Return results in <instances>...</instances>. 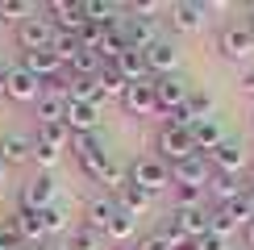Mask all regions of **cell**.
I'll return each mask as SVG.
<instances>
[{
  "label": "cell",
  "mask_w": 254,
  "mask_h": 250,
  "mask_svg": "<svg viewBox=\"0 0 254 250\" xmlns=\"http://www.w3.org/2000/svg\"><path fill=\"white\" fill-rule=\"evenodd\" d=\"M34 17V4H29V0H0V21H29Z\"/></svg>",
  "instance_id": "38"
},
{
  "label": "cell",
  "mask_w": 254,
  "mask_h": 250,
  "mask_svg": "<svg viewBox=\"0 0 254 250\" xmlns=\"http://www.w3.org/2000/svg\"><path fill=\"white\" fill-rule=\"evenodd\" d=\"M113 200H117V208H125V213H133V217H146L154 208V200L158 196L154 192H146V188H137V184H125L117 196H113Z\"/></svg>",
  "instance_id": "19"
},
{
  "label": "cell",
  "mask_w": 254,
  "mask_h": 250,
  "mask_svg": "<svg viewBox=\"0 0 254 250\" xmlns=\"http://www.w3.org/2000/svg\"><path fill=\"white\" fill-rule=\"evenodd\" d=\"M121 109L129 113V117H158V100H154V83L142 79V83H129L125 88V100Z\"/></svg>",
  "instance_id": "12"
},
{
  "label": "cell",
  "mask_w": 254,
  "mask_h": 250,
  "mask_svg": "<svg viewBox=\"0 0 254 250\" xmlns=\"http://www.w3.org/2000/svg\"><path fill=\"white\" fill-rule=\"evenodd\" d=\"M184 109H188V117H192V121H208V117H213V109H217V100L208 96L204 88H192V92H188V104H184Z\"/></svg>",
  "instance_id": "30"
},
{
  "label": "cell",
  "mask_w": 254,
  "mask_h": 250,
  "mask_svg": "<svg viewBox=\"0 0 254 250\" xmlns=\"http://www.w3.org/2000/svg\"><path fill=\"white\" fill-rule=\"evenodd\" d=\"M196 250H234V246H229V238H221V234L208 229L204 238H196Z\"/></svg>",
  "instance_id": "42"
},
{
  "label": "cell",
  "mask_w": 254,
  "mask_h": 250,
  "mask_svg": "<svg viewBox=\"0 0 254 250\" xmlns=\"http://www.w3.org/2000/svg\"><path fill=\"white\" fill-rule=\"evenodd\" d=\"M238 88L246 92V96H254V67H246V71L238 75Z\"/></svg>",
  "instance_id": "44"
},
{
  "label": "cell",
  "mask_w": 254,
  "mask_h": 250,
  "mask_svg": "<svg viewBox=\"0 0 254 250\" xmlns=\"http://www.w3.org/2000/svg\"><path fill=\"white\" fill-rule=\"evenodd\" d=\"M13 225H17V234L25 238V246H42V242H46V234H42V217H38V208H25V204H21V213L13 217Z\"/></svg>",
  "instance_id": "25"
},
{
  "label": "cell",
  "mask_w": 254,
  "mask_h": 250,
  "mask_svg": "<svg viewBox=\"0 0 254 250\" xmlns=\"http://www.w3.org/2000/svg\"><path fill=\"white\" fill-rule=\"evenodd\" d=\"M221 208H225V217H229V221H234L238 229H246V225L254 221V213H250V200H246V192H242L238 200H229V204H221Z\"/></svg>",
  "instance_id": "36"
},
{
  "label": "cell",
  "mask_w": 254,
  "mask_h": 250,
  "mask_svg": "<svg viewBox=\"0 0 254 250\" xmlns=\"http://www.w3.org/2000/svg\"><path fill=\"white\" fill-rule=\"evenodd\" d=\"M158 13V0H133V4H125V17H137V21H154Z\"/></svg>",
  "instance_id": "41"
},
{
  "label": "cell",
  "mask_w": 254,
  "mask_h": 250,
  "mask_svg": "<svg viewBox=\"0 0 254 250\" xmlns=\"http://www.w3.org/2000/svg\"><path fill=\"white\" fill-rule=\"evenodd\" d=\"M208 180H213V163H208L204 154H188V159L171 163V184L175 188H200V192H204Z\"/></svg>",
  "instance_id": "5"
},
{
  "label": "cell",
  "mask_w": 254,
  "mask_h": 250,
  "mask_svg": "<svg viewBox=\"0 0 254 250\" xmlns=\"http://www.w3.org/2000/svg\"><path fill=\"white\" fill-rule=\"evenodd\" d=\"M242 238H246V250H254V221H250L246 229H242Z\"/></svg>",
  "instance_id": "45"
},
{
  "label": "cell",
  "mask_w": 254,
  "mask_h": 250,
  "mask_svg": "<svg viewBox=\"0 0 254 250\" xmlns=\"http://www.w3.org/2000/svg\"><path fill=\"white\" fill-rule=\"evenodd\" d=\"M113 213H117V200L113 196H92L88 204H83V225L88 229H96V234L104 238V229H109V221H113Z\"/></svg>",
  "instance_id": "18"
},
{
  "label": "cell",
  "mask_w": 254,
  "mask_h": 250,
  "mask_svg": "<svg viewBox=\"0 0 254 250\" xmlns=\"http://www.w3.org/2000/svg\"><path fill=\"white\" fill-rule=\"evenodd\" d=\"M171 217H175V225L184 229L188 242H196V238H204L208 229H213V208H204V204L200 208H175Z\"/></svg>",
  "instance_id": "15"
},
{
  "label": "cell",
  "mask_w": 254,
  "mask_h": 250,
  "mask_svg": "<svg viewBox=\"0 0 254 250\" xmlns=\"http://www.w3.org/2000/svg\"><path fill=\"white\" fill-rule=\"evenodd\" d=\"M133 229H137V217L125 213V208H117L113 221H109V229H104V242L109 246H133Z\"/></svg>",
  "instance_id": "24"
},
{
  "label": "cell",
  "mask_w": 254,
  "mask_h": 250,
  "mask_svg": "<svg viewBox=\"0 0 254 250\" xmlns=\"http://www.w3.org/2000/svg\"><path fill=\"white\" fill-rule=\"evenodd\" d=\"M50 42H55V25H50L46 13H34L29 21H21V25H17V46H21V55H29V50H46Z\"/></svg>",
  "instance_id": "6"
},
{
  "label": "cell",
  "mask_w": 254,
  "mask_h": 250,
  "mask_svg": "<svg viewBox=\"0 0 254 250\" xmlns=\"http://www.w3.org/2000/svg\"><path fill=\"white\" fill-rule=\"evenodd\" d=\"M71 154H75V163H79V171L83 175H96L104 171V163L113 159L109 154V146L100 142V133H79V138H71Z\"/></svg>",
  "instance_id": "2"
},
{
  "label": "cell",
  "mask_w": 254,
  "mask_h": 250,
  "mask_svg": "<svg viewBox=\"0 0 254 250\" xmlns=\"http://www.w3.org/2000/svg\"><path fill=\"white\" fill-rule=\"evenodd\" d=\"M29 154H34V138H21V133H8L0 138V163L13 171V167H25Z\"/></svg>",
  "instance_id": "21"
},
{
  "label": "cell",
  "mask_w": 254,
  "mask_h": 250,
  "mask_svg": "<svg viewBox=\"0 0 254 250\" xmlns=\"http://www.w3.org/2000/svg\"><path fill=\"white\" fill-rule=\"evenodd\" d=\"M0 250H29V246H25V238L17 234V225H13V221H0Z\"/></svg>",
  "instance_id": "40"
},
{
  "label": "cell",
  "mask_w": 254,
  "mask_h": 250,
  "mask_svg": "<svg viewBox=\"0 0 254 250\" xmlns=\"http://www.w3.org/2000/svg\"><path fill=\"white\" fill-rule=\"evenodd\" d=\"M38 217H42V234H46V238H55V234H63V229H67V213H63L59 204L38 208Z\"/></svg>",
  "instance_id": "35"
},
{
  "label": "cell",
  "mask_w": 254,
  "mask_h": 250,
  "mask_svg": "<svg viewBox=\"0 0 254 250\" xmlns=\"http://www.w3.org/2000/svg\"><path fill=\"white\" fill-rule=\"evenodd\" d=\"M142 59H146V71H150V79H158V75H175L179 50H175L167 38H158L154 46H146V50H142Z\"/></svg>",
  "instance_id": "14"
},
{
  "label": "cell",
  "mask_w": 254,
  "mask_h": 250,
  "mask_svg": "<svg viewBox=\"0 0 254 250\" xmlns=\"http://www.w3.org/2000/svg\"><path fill=\"white\" fill-rule=\"evenodd\" d=\"M63 125L71 129V138H79V133H96V125H100V104H79V100H67Z\"/></svg>",
  "instance_id": "13"
},
{
  "label": "cell",
  "mask_w": 254,
  "mask_h": 250,
  "mask_svg": "<svg viewBox=\"0 0 254 250\" xmlns=\"http://www.w3.org/2000/svg\"><path fill=\"white\" fill-rule=\"evenodd\" d=\"M42 250H67V242H59V246H42Z\"/></svg>",
  "instance_id": "47"
},
{
  "label": "cell",
  "mask_w": 254,
  "mask_h": 250,
  "mask_svg": "<svg viewBox=\"0 0 254 250\" xmlns=\"http://www.w3.org/2000/svg\"><path fill=\"white\" fill-rule=\"evenodd\" d=\"M125 50H129V42H125V34L121 29H109V34L100 38V46H96V55H100V62H117Z\"/></svg>",
  "instance_id": "32"
},
{
  "label": "cell",
  "mask_w": 254,
  "mask_h": 250,
  "mask_svg": "<svg viewBox=\"0 0 254 250\" xmlns=\"http://www.w3.org/2000/svg\"><path fill=\"white\" fill-rule=\"evenodd\" d=\"M34 138H42V142H50V146H59V150H67V146H71V129H67V125H38V133H34Z\"/></svg>",
  "instance_id": "39"
},
{
  "label": "cell",
  "mask_w": 254,
  "mask_h": 250,
  "mask_svg": "<svg viewBox=\"0 0 254 250\" xmlns=\"http://www.w3.org/2000/svg\"><path fill=\"white\" fill-rule=\"evenodd\" d=\"M67 100H79V104H100L96 75H67Z\"/></svg>",
  "instance_id": "27"
},
{
  "label": "cell",
  "mask_w": 254,
  "mask_h": 250,
  "mask_svg": "<svg viewBox=\"0 0 254 250\" xmlns=\"http://www.w3.org/2000/svg\"><path fill=\"white\" fill-rule=\"evenodd\" d=\"M217 55L229 59V62H250L254 59V34L246 21H234L217 34Z\"/></svg>",
  "instance_id": "1"
},
{
  "label": "cell",
  "mask_w": 254,
  "mask_h": 250,
  "mask_svg": "<svg viewBox=\"0 0 254 250\" xmlns=\"http://www.w3.org/2000/svg\"><path fill=\"white\" fill-rule=\"evenodd\" d=\"M208 196L217 200V208L221 204H229V200H238L242 192H246V180L242 175H221V171H213V180H208V188H204Z\"/></svg>",
  "instance_id": "22"
},
{
  "label": "cell",
  "mask_w": 254,
  "mask_h": 250,
  "mask_svg": "<svg viewBox=\"0 0 254 250\" xmlns=\"http://www.w3.org/2000/svg\"><path fill=\"white\" fill-rule=\"evenodd\" d=\"M29 250H42V246H29Z\"/></svg>",
  "instance_id": "52"
},
{
  "label": "cell",
  "mask_w": 254,
  "mask_h": 250,
  "mask_svg": "<svg viewBox=\"0 0 254 250\" xmlns=\"http://www.w3.org/2000/svg\"><path fill=\"white\" fill-rule=\"evenodd\" d=\"M154 83V100H158V117H167V113H175V109H184L188 104V79H179V75H158L150 79Z\"/></svg>",
  "instance_id": "9"
},
{
  "label": "cell",
  "mask_w": 254,
  "mask_h": 250,
  "mask_svg": "<svg viewBox=\"0 0 254 250\" xmlns=\"http://www.w3.org/2000/svg\"><path fill=\"white\" fill-rule=\"evenodd\" d=\"M246 25H250V34H254V8H250V17H246Z\"/></svg>",
  "instance_id": "48"
},
{
  "label": "cell",
  "mask_w": 254,
  "mask_h": 250,
  "mask_svg": "<svg viewBox=\"0 0 254 250\" xmlns=\"http://www.w3.org/2000/svg\"><path fill=\"white\" fill-rule=\"evenodd\" d=\"M63 113H67V100H63V96H50V92H42V100L34 104L38 125H59V121H63Z\"/></svg>",
  "instance_id": "28"
},
{
  "label": "cell",
  "mask_w": 254,
  "mask_h": 250,
  "mask_svg": "<svg viewBox=\"0 0 254 250\" xmlns=\"http://www.w3.org/2000/svg\"><path fill=\"white\" fill-rule=\"evenodd\" d=\"M137 250H175L171 242H167V238L163 234H146V238H137V242H133Z\"/></svg>",
  "instance_id": "43"
},
{
  "label": "cell",
  "mask_w": 254,
  "mask_h": 250,
  "mask_svg": "<svg viewBox=\"0 0 254 250\" xmlns=\"http://www.w3.org/2000/svg\"><path fill=\"white\" fill-rule=\"evenodd\" d=\"M104 250H137V246H104Z\"/></svg>",
  "instance_id": "50"
},
{
  "label": "cell",
  "mask_w": 254,
  "mask_h": 250,
  "mask_svg": "<svg viewBox=\"0 0 254 250\" xmlns=\"http://www.w3.org/2000/svg\"><path fill=\"white\" fill-rule=\"evenodd\" d=\"M59 159H63V150H59V146H50V142H42V138H34V154H29V163H34L38 171H50V175H55V167H59Z\"/></svg>",
  "instance_id": "31"
},
{
  "label": "cell",
  "mask_w": 254,
  "mask_h": 250,
  "mask_svg": "<svg viewBox=\"0 0 254 250\" xmlns=\"http://www.w3.org/2000/svg\"><path fill=\"white\" fill-rule=\"evenodd\" d=\"M121 34L125 42H129V50H146V46H154L158 42V29H154V21H137V17H121Z\"/></svg>",
  "instance_id": "20"
},
{
  "label": "cell",
  "mask_w": 254,
  "mask_h": 250,
  "mask_svg": "<svg viewBox=\"0 0 254 250\" xmlns=\"http://www.w3.org/2000/svg\"><path fill=\"white\" fill-rule=\"evenodd\" d=\"M171 29L175 34H200L208 21V4H200V0H179V4H171Z\"/></svg>",
  "instance_id": "10"
},
{
  "label": "cell",
  "mask_w": 254,
  "mask_h": 250,
  "mask_svg": "<svg viewBox=\"0 0 254 250\" xmlns=\"http://www.w3.org/2000/svg\"><path fill=\"white\" fill-rule=\"evenodd\" d=\"M50 50H55V59L63 62V67H71L75 62V55H79V38H71V34H55V42H50Z\"/></svg>",
  "instance_id": "33"
},
{
  "label": "cell",
  "mask_w": 254,
  "mask_h": 250,
  "mask_svg": "<svg viewBox=\"0 0 254 250\" xmlns=\"http://www.w3.org/2000/svg\"><path fill=\"white\" fill-rule=\"evenodd\" d=\"M4 175H8V167H4V163H0V184H4Z\"/></svg>",
  "instance_id": "51"
},
{
  "label": "cell",
  "mask_w": 254,
  "mask_h": 250,
  "mask_svg": "<svg viewBox=\"0 0 254 250\" xmlns=\"http://www.w3.org/2000/svg\"><path fill=\"white\" fill-rule=\"evenodd\" d=\"M100 67H104V62H100V55H96V50H79V55H75V62L67 67V75H96Z\"/></svg>",
  "instance_id": "37"
},
{
  "label": "cell",
  "mask_w": 254,
  "mask_h": 250,
  "mask_svg": "<svg viewBox=\"0 0 254 250\" xmlns=\"http://www.w3.org/2000/svg\"><path fill=\"white\" fill-rule=\"evenodd\" d=\"M175 250H196V242H184V246H175Z\"/></svg>",
  "instance_id": "49"
},
{
  "label": "cell",
  "mask_w": 254,
  "mask_h": 250,
  "mask_svg": "<svg viewBox=\"0 0 254 250\" xmlns=\"http://www.w3.org/2000/svg\"><path fill=\"white\" fill-rule=\"evenodd\" d=\"M109 242L96 234V229H88V225H79L75 234H71V242H67V250H104Z\"/></svg>",
  "instance_id": "34"
},
{
  "label": "cell",
  "mask_w": 254,
  "mask_h": 250,
  "mask_svg": "<svg viewBox=\"0 0 254 250\" xmlns=\"http://www.w3.org/2000/svg\"><path fill=\"white\" fill-rule=\"evenodd\" d=\"M96 184L104 188V196H109V192H113V196H117V192H121V188H125V184H129V171H125V167H121L117 159H109V163H104V171L96 175Z\"/></svg>",
  "instance_id": "29"
},
{
  "label": "cell",
  "mask_w": 254,
  "mask_h": 250,
  "mask_svg": "<svg viewBox=\"0 0 254 250\" xmlns=\"http://www.w3.org/2000/svg\"><path fill=\"white\" fill-rule=\"evenodd\" d=\"M188 154H196V146H192V129L163 125V129H158V159L171 167V163H179V159H188Z\"/></svg>",
  "instance_id": "7"
},
{
  "label": "cell",
  "mask_w": 254,
  "mask_h": 250,
  "mask_svg": "<svg viewBox=\"0 0 254 250\" xmlns=\"http://www.w3.org/2000/svg\"><path fill=\"white\" fill-rule=\"evenodd\" d=\"M246 200H250V213H254V188H246Z\"/></svg>",
  "instance_id": "46"
},
{
  "label": "cell",
  "mask_w": 254,
  "mask_h": 250,
  "mask_svg": "<svg viewBox=\"0 0 254 250\" xmlns=\"http://www.w3.org/2000/svg\"><path fill=\"white\" fill-rule=\"evenodd\" d=\"M208 163H213V171H221V175H242L250 159H246V150H242L238 142H229V138H225L213 154H208Z\"/></svg>",
  "instance_id": "16"
},
{
  "label": "cell",
  "mask_w": 254,
  "mask_h": 250,
  "mask_svg": "<svg viewBox=\"0 0 254 250\" xmlns=\"http://www.w3.org/2000/svg\"><path fill=\"white\" fill-rule=\"evenodd\" d=\"M21 67H25L29 71V75H38L42 83H46V79H55V75H63V71H67V67H63V62L55 59V50H29V55H21Z\"/></svg>",
  "instance_id": "17"
},
{
  "label": "cell",
  "mask_w": 254,
  "mask_h": 250,
  "mask_svg": "<svg viewBox=\"0 0 254 250\" xmlns=\"http://www.w3.org/2000/svg\"><path fill=\"white\" fill-rule=\"evenodd\" d=\"M221 142H225V129L217 125V117H208V121H196V125H192V146H196V154H204V159H208V154H213Z\"/></svg>",
  "instance_id": "23"
},
{
  "label": "cell",
  "mask_w": 254,
  "mask_h": 250,
  "mask_svg": "<svg viewBox=\"0 0 254 250\" xmlns=\"http://www.w3.org/2000/svg\"><path fill=\"white\" fill-rule=\"evenodd\" d=\"M96 88H100V100H125V88H129V83H125L121 75H117V67H109V62H104V67L96 71Z\"/></svg>",
  "instance_id": "26"
},
{
  "label": "cell",
  "mask_w": 254,
  "mask_h": 250,
  "mask_svg": "<svg viewBox=\"0 0 254 250\" xmlns=\"http://www.w3.org/2000/svg\"><path fill=\"white\" fill-rule=\"evenodd\" d=\"M21 204H25V208H50V204H59V180L50 171H38L34 180L25 184Z\"/></svg>",
  "instance_id": "11"
},
{
  "label": "cell",
  "mask_w": 254,
  "mask_h": 250,
  "mask_svg": "<svg viewBox=\"0 0 254 250\" xmlns=\"http://www.w3.org/2000/svg\"><path fill=\"white\" fill-rule=\"evenodd\" d=\"M42 92H46V88H42V79H38V75H29L21 62H13V71H8V83H4V92H0V96L25 109V104H38V100H42Z\"/></svg>",
  "instance_id": "4"
},
{
  "label": "cell",
  "mask_w": 254,
  "mask_h": 250,
  "mask_svg": "<svg viewBox=\"0 0 254 250\" xmlns=\"http://www.w3.org/2000/svg\"><path fill=\"white\" fill-rule=\"evenodd\" d=\"M129 184L146 188V192H163V188H171V167H167L158 154H142L133 167H129Z\"/></svg>",
  "instance_id": "3"
},
{
  "label": "cell",
  "mask_w": 254,
  "mask_h": 250,
  "mask_svg": "<svg viewBox=\"0 0 254 250\" xmlns=\"http://www.w3.org/2000/svg\"><path fill=\"white\" fill-rule=\"evenodd\" d=\"M42 13L50 17L55 34H71V38H79V29L88 25V8H83V4H67V0H55V4H46Z\"/></svg>",
  "instance_id": "8"
}]
</instances>
